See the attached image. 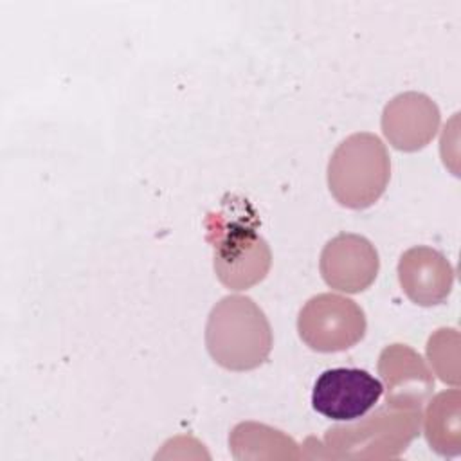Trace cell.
I'll list each match as a JSON object with an SVG mask.
<instances>
[{
    "instance_id": "obj_1",
    "label": "cell",
    "mask_w": 461,
    "mask_h": 461,
    "mask_svg": "<svg viewBox=\"0 0 461 461\" xmlns=\"http://www.w3.org/2000/svg\"><path fill=\"white\" fill-rule=\"evenodd\" d=\"M218 281L230 290H247L261 283L272 265L268 243L258 232V218L245 200L225 202L205 218Z\"/></svg>"
},
{
    "instance_id": "obj_2",
    "label": "cell",
    "mask_w": 461,
    "mask_h": 461,
    "mask_svg": "<svg viewBox=\"0 0 461 461\" xmlns=\"http://www.w3.org/2000/svg\"><path fill=\"white\" fill-rule=\"evenodd\" d=\"M211 358L229 371L259 367L272 351V328L265 312L247 295H225L205 324Z\"/></svg>"
},
{
    "instance_id": "obj_3",
    "label": "cell",
    "mask_w": 461,
    "mask_h": 461,
    "mask_svg": "<svg viewBox=\"0 0 461 461\" xmlns=\"http://www.w3.org/2000/svg\"><path fill=\"white\" fill-rule=\"evenodd\" d=\"M391 178V157L375 133L346 137L328 162V187L348 209H367L380 200Z\"/></svg>"
},
{
    "instance_id": "obj_4",
    "label": "cell",
    "mask_w": 461,
    "mask_h": 461,
    "mask_svg": "<svg viewBox=\"0 0 461 461\" xmlns=\"http://www.w3.org/2000/svg\"><path fill=\"white\" fill-rule=\"evenodd\" d=\"M421 411L384 407L375 414L326 432L324 443L337 457H394L420 434Z\"/></svg>"
},
{
    "instance_id": "obj_5",
    "label": "cell",
    "mask_w": 461,
    "mask_h": 461,
    "mask_svg": "<svg viewBox=\"0 0 461 461\" xmlns=\"http://www.w3.org/2000/svg\"><path fill=\"white\" fill-rule=\"evenodd\" d=\"M364 310L349 297L319 294L304 303L297 317L301 340L313 351L335 353L358 344L366 335Z\"/></svg>"
},
{
    "instance_id": "obj_6",
    "label": "cell",
    "mask_w": 461,
    "mask_h": 461,
    "mask_svg": "<svg viewBox=\"0 0 461 461\" xmlns=\"http://www.w3.org/2000/svg\"><path fill=\"white\" fill-rule=\"evenodd\" d=\"M384 387L371 373L357 367H333L313 384L312 407L335 421H355L371 411Z\"/></svg>"
},
{
    "instance_id": "obj_7",
    "label": "cell",
    "mask_w": 461,
    "mask_h": 461,
    "mask_svg": "<svg viewBox=\"0 0 461 461\" xmlns=\"http://www.w3.org/2000/svg\"><path fill=\"white\" fill-rule=\"evenodd\" d=\"M380 268V259L375 245L351 232H342L331 238L319 259V270L328 286L346 294L367 290Z\"/></svg>"
},
{
    "instance_id": "obj_8",
    "label": "cell",
    "mask_w": 461,
    "mask_h": 461,
    "mask_svg": "<svg viewBox=\"0 0 461 461\" xmlns=\"http://www.w3.org/2000/svg\"><path fill=\"white\" fill-rule=\"evenodd\" d=\"M378 373L385 384V400L394 409L421 411L434 391V376L425 360L407 344L382 349Z\"/></svg>"
},
{
    "instance_id": "obj_9",
    "label": "cell",
    "mask_w": 461,
    "mask_h": 461,
    "mask_svg": "<svg viewBox=\"0 0 461 461\" xmlns=\"http://www.w3.org/2000/svg\"><path fill=\"white\" fill-rule=\"evenodd\" d=\"M439 121V108L429 95L403 92L385 104L382 131L393 148L400 151H418L434 139Z\"/></svg>"
},
{
    "instance_id": "obj_10",
    "label": "cell",
    "mask_w": 461,
    "mask_h": 461,
    "mask_svg": "<svg viewBox=\"0 0 461 461\" xmlns=\"http://www.w3.org/2000/svg\"><path fill=\"white\" fill-rule=\"evenodd\" d=\"M398 279L405 295L420 306L441 304L452 292L454 268L436 249L412 247L398 261Z\"/></svg>"
},
{
    "instance_id": "obj_11",
    "label": "cell",
    "mask_w": 461,
    "mask_h": 461,
    "mask_svg": "<svg viewBox=\"0 0 461 461\" xmlns=\"http://www.w3.org/2000/svg\"><path fill=\"white\" fill-rule=\"evenodd\" d=\"M459 391L450 389L436 394L423 416L425 438L432 450L441 456L461 452V411Z\"/></svg>"
},
{
    "instance_id": "obj_12",
    "label": "cell",
    "mask_w": 461,
    "mask_h": 461,
    "mask_svg": "<svg viewBox=\"0 0 461 461\" xmlns=\"http://www.w3.org/2000/svg\"><path fill=\"white\" fill-rule=\"evenodd\" d=\"M457 346L459 335L452 328H441L434 335H430L427 342V357L432 364V369L439 375L445 384H452L457 387Z\"/></svg>"
}]
</instances>
